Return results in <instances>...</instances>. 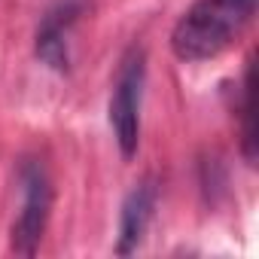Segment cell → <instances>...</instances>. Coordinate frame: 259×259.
<instances>
[{"label": "cell", "instance_id": "7a4b0ae2", "mask_svg": "<svg viewBox=\"0 0 259 259\" xmlns=\"http://www.w3.org/2000/svg\"><path fill=\"white\" fill-rule=\"evenodd\" d=\"M144 85H147V55L141 46H132L119 64L113 95H110V128H113L116 144L125 159H132L141 147Z\"/></svg>", "mask_w": 259, "mask_h": 259}, {"label": "cell", "instance_id": "5b68a950", "mask_svg": "<svg viewBox=\"0 0 259 259\" xmlns=\"http://www.w3.org/2000/svg\"><path fill=\"white\" fill-rule=\"evenodd\" d=\"M153 210H156V186L150 180H144L125 195L122 210H119V241H116L119 256H128L141 247L147 226L153 220Z\"/></svg>", "mask_w": 259, "mask_h": 259}, {"label": "cell", "instance_id": "277c9868", "mask_svg": "<svg viewBox=\"0 0 259 259\" xmlns=\"http://www.w3.org/2000/svg\"><path fill=\"white\" fill-rule=\"evenodd\" d=\"M79 10L82 4L79 0H58V4L43 16L40 28H37V58L64 73L70 67V49H67V37H70V28L73 22L79 19Z\"/></svg>", "mask_w": 259, "mask_h": 259}, {"label": "cell", "instance_id": "6da1fadb", "mask_svg": "<svg viewBox=\"0 0 259 259\" xmlns=\"http://www.w3.org/2000/svg\"><path fill=\"white\" fill-rule=\"evenodd\" d=\"M256 0H195L171 31V52L180 61L223 55L253 22Z\"/></svg>", "mask_w": 259, "mask_h": 259}, {"label": "cell", "instance_id": "8992f818", "mask_svg": "<svg viewBox=\"0 0 259 259\" xmlns=\"http://www.w3.org/2000/svg\"><path fill=\"white\" fill-rule=\"evenodd\" d=\"M256 79H253V64H247L244 73V104H241V116H244V156L247 162L256 159V128H253V113H256Z\"/></svg>", "mask_w": 259, "mask_h": 259}, {"label": "cell", "instance_id": "3957f363", "mask_svg": "<svg viewBox=\"0 0 259 259\" xmlns=\"http://www.w3.org/2000/svg\"><path fill=\"white\" fill-rule=\"evenodd\" d=\"M19 183H22V210L13 223V250L19 256H34L40 250L49 210H52V183L37 159H25L19 165Z\"/></svg>", "mask_w": 259, "mask_h": 259}]
</instances>
